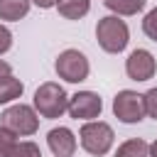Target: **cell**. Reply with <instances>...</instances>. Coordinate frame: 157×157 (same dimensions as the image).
<instances>
[{"mask_svg": "<svg viewBox=\"0 0 157 157\" xmlns=\"http://www.w3.org/2000/svg\"><path fill=\"white\" fill-rule=\"evenodd\" d=\"M113 115L125 123V125H135L140 120H145V101H142V93L137 91H130V88H123L115 93L113 98Z\"/></svg>", "mask_w": 157, "mask_h": 157, "instance_id": "6", "label": "cell"}, {"mask_svg": "<svg viewBox=\"0 0 157 157\" xmlns=\"http://www.w3.org/2000/svg\"><path fill=\"white\" fill-rule=\"evenodd\" d=\"M10 49H12V32L5 25H0V56L7 54Z\"/></svg>", "mask_w": 157, "mask_h": 157, "instance_id": "19", "label": "cell"}, {"mask_svg": "<svg viewBox=\"0 0 157 157\" xmlns=\"http://www.w3.org/2000/svg\"><path fill=\"white\" fill-rule=\"evenodd\" d=\"M56 2L59 0H32V5H37L39 10H52V7H56Z\"/></svg>", "mask_w": 157, "mask_h": 157, "instance_id": "20", "label": "cell"}, {"mask_svg": "<svg viewBox=\"0 0 157 157\" xmlns=\"http://www.w3.org/2000/svg\"><path fill=\"white\" fill-rule=\"evenodd\" d=\"M103 5L110 10V15H118V17H132L137 12L145 10L147 0H103Z\"/></svg>", "mask_w": 157, "mask_h": 157, "instance_id": "13", "label": "cell"}, {"mask_svg": "<svg viewBox=\"0 0 157 157\" xmlns=\"http://www.w3.org/2000/svg\"><path fill=\"white\" fill-rule=\"evenodd\" d=\"M7 74H12V66H10L5 59H0V78H2V76H7Z\"/></svg>", "mask_w": 157, "mask_h": 157, "instance_id": "21", "label": "cell"}, {"mask_svg": "<svg viewBox=\"0 0 157 157\" xmlns=\"http://www.w3.org/2000/svg\"><path fill=\"white\" fill-rule=\"evenodd\" d=\"M125 74L132 81H150L157 74V59L152 56L150 49H132L130 56L125 59Z\"/></svg>", "mask_w": 157, "mask_h": 157, "instance_id": "8", "label": "cell"}, {"mask_svg": "<svg viewBox=\"0 0 157 157\" xmlns=\"http://www.w3.org/2000/svg\"><path fill=\"white\" fill-rule=\"evenodd\" d=\"M142 32L147 39L157 42V7H152L145 17H142Z\"/></svg>", "mask_w": 157, "mask_h": 157, "instance_id": "17", "label": "cell"}, {"mask_svg": "<svg viewBox=\"0 0 157 157\" xmlns=\"http://www.w3.org/2000/svg\"><path fill=\"white\" fill-rule=\"evenodd\" d=\"M150 157H157V140L150 142Z\"/></svg>", "mask_w": 157, "mask_h": 157, "instance_id": "22", "label": "cell"}, {"mask_svg": "<svg viewBox=\"0 0 157 157\" xmlns=\"http://www.w3.org/2000/svg\"><path fill=\"white\" fill-rule=\"evenodd\" d=\"M54 71L59 78H64L66 83H81L88 78L91 74V61L83 52L78 49H64L56 61H54Z\"/></svg>", "mask_w": 157, "mask_h": 157, "instance_id": "5", "label": "cell"}, {"mask_svg": "<svg viewBox=\"0 0 157 157\" xmlns=\"http://www.w3.org/2000/svg\"><path fill=\"white\" fill-rule=\"evenodd\" d=\"M17 135L10 130V128H5L2 123H0V157H10L12 155V150H15V145H17Z\"/></svg>", "mask_w": 157, "mask_h": 157, "instance_id": "15", "label": "cell"}, {"mask_svg": "<svg viewBox=\"0 0 157 157\" xmlns=\"http://www.w3.org/2000/svg\"><path fill=\"white\" fill-rule=\"evenodd\" d=\"M10 157H42V150L32 140H17V145H15Z\"/></svg>", "mask_w": 157, "mask_h": 157, "instance_id": "16", "label": "cell"}, {"mask_svg": "<svg viewBox=\"0 0 157 157\" xmlns=\"http://www.w3.org/2000/svg\"><path fill=\"white\" fill-rule=\"evenodd\" d=\"M29 7H32V0H0V20L20 22L27 17Z\"/></svg>", "mask_w": 157, "mask_h": 157, "instance_id": "10", "label": "cell"}, {"mask_svg": "<svg viewBox=\"0 0 157 157\" xmlns=\"http://www.w3.org/2000/svg\"><path fill=\"white\" fill-rule=\"evenodd\" d=\"M47 145H49L54 157H74L76 147H78V140H76L71 128L59 125V128H52L47 132Z\"/></svg>", "mask_w": 157, "mask_h": 157, "instance_id": "9", "label": "cell"}, {"mask_svg": "<svg viewBox=\"0 0 157 157\" xmlns=\"http://www.w3.org/2000/svg\"><path fill=\"white\" fill-rule=\"evenodd\" d=\"M32 105H34V110L39 113V118L54 120V118H61V115L66 113V108H69V93L64 91L61 83H56V81H44V83H39V88L34 91Z\"/></svg>", "mask_w": 157, "mask_h": 157, "instance_id": "1", "label": "cell"}, {"mask_svg": "<svg viewBox=\"0 0 157 157\" xmlns=\"http://www.w3.org/2000/svg\"><path fill=\"white\" fill-rule=\"evenodd\" d=\"M115 157H150V145L140 137H130L123 145H118Z\"/></svg>", "mask_w": 157, "mask_h": 157, "instance_id": "14", "label": "cell"}, {"mask_svg": "<svg viewBox=\"0 0 157 157\" xmlns=\"http://www.w3.org/2000/svg\"><path fill=\"white\" fill-rule=\"evenodd\" d=\"M78 142L81 147L93 155V157H103L113 150V142H115V132L113 128L105 123V120H86L78 130Z\"/></svg>", "mask_w": 157, "mask_h": 157, "instance_id": "3", "label": "cell"}, {"mask_svg": "<svg viewBox=\"0 0 157 157\" xmlns=\"http://www.w3.org/2000/svg\"><path fill=\"white\" fill-rule=\"evenodd\" d=\"M22 93H25V83H22L17 76L7 74V76L0 78V105L15 103L17 98H22Z\"/></svg>", "mask_w": 157, "mask_h": 157, "instance_id": "11", "label": "cell"}, {"mask_svg": "<svg viewBox=\"0 0 157 157\" xmlns=\"http://www.w3.org/2000/svg\"><path fill=\"white\" fill-rule=\"evenodd\" d=\"M0 123H2L5 128H10L17 137H32V135L39 130V113L34 110V105L10 103V105L2 110Z\"/></svg>", "mask_w": 157, "mask_h": 157, "instance_id": "4", "label": "cell"}, {"mask_svg": "<svg viewBox=\"0 0 157 157\" xmlns=\"http://www.w3.org/2000/svg\"><path fill=\"white\" fill-rule=\"evenodd\" d=\"M142 101H145V115L157 120V86L150 88L147 93H142Z\"/></svg>", "mask_w": 157, "mask_h": 157, "instance_id": "18", "label": "cell"}, {"mask_svg": "<svg viewBox=\"0 0 157 157\" xmlns=\"http://www.w3.org/2000/svg\"><path fill=\"white\" fill-rule=\"evenodd\" d=\"M96 39L103 52L120 54V52H125V47L130 42V29H128L125 20H120L118 15H105L96 25Z\"/></svg>", "mask_w": 157, "mask_h": 157, "instance_id": "2", "label": "cell"}, {"mask_svg": "<svg viewBox=\"0 0 157 157\" xmlns=\"http://www.w3.org/2000/svg\"><path fill=\"white\" fill-rule=\"evenodd\" d=\"M101 110H103V101L96 91H76L74 96H69V108L66 113L74 118V120H96L101 118Z\"/></svg>", "mask_w": 157, "mask_h": 157, "instance_id": "7", "label": "cell"}, {"mask_svg": "<svg viewBox=\"0 0 157 157\" xmlns=\"http://www.w3.org/2000/svg\"><path fill=\"white\" fill-rule=\"evenodd\" d=\"M56 12L64 20H81L91 12V0H59Z\"/></svg>", "mask_w": 157, "mask_h": 157, "instance_id": "12", "label": "cell"}]
</instances>
